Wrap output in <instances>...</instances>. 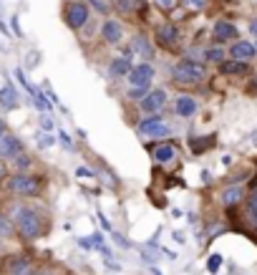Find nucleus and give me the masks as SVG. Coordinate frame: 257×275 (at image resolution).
<instances>
[{"instance_id":"1","label":"nucleus","mask_w":257,"mask_h":275,"mask_svg":"<svg viewBox=\"0 0 257 275\" xmlns=\"http://www.w3.org/2000/svg\"><path fill=\"white\" fill-rule=\"evenodd\" d=\"M10 222L13 227L18 230V235L30 242V240H38L41 232H43V217L36 207L30 205H15L10 209Z\"/></svg>"},{"instance_id":"2","label":"nucleus","mask_w":257,"mask_h":275,"mask_svg":"<svg viewBox=\"0 0 257 275\" xmlns=\"http://www.w3.org/2000/svg\"><path fill=\"white\" fill-rule=\"evenodd\" d=\"M207 78V69L204 64L192 61V58H182L172 66V81L179 86H197Z\"/></svg>"},{"instance_id":"3","label":"nucleus","mask_w":257,"mask_h":275,"mask_svg":"<svg viewBox=\"0 0 257 275\" xmlns=\"http://www.w3.org/2000/svg\"><path fill=\"white\" fill-rule=\"evenodd\" d=\"M43 190V177L28 174V172H15L8 177V192L18 197H38Z\"/></svg>"},{"instance_id":"4","label":"nucleus","mask_w":257,"mask_h":275,"mask_svg":"<svg viewBox=\"0 0 257 275\" xmlns=\"http://www.w3.org/2000/svg\"><path fill=\"white\" fill-rule=\"evenodd\" d=\"M61 15H63L66 25L78 33V30H83L86 23L91 20V8L86 5V0H66Z\"/></svg>"},{"instance_id":"5","label":"nucleus","mask_w":257,"mask_h":275,"mask_svg":"<svg viewBox=\"0 0 257 275\" xmlns=\"http://www.w3.org/2000/svg\"><path fill=\"white\" fill-rule=\"evenodd\" d=\"M179 38H182V33H179V28L174 23H159L154 28V43L159 48H164V51H177Z\"/></svg>"},{"instance_id":"6","label":"nucleus","mask_w":257,"mask_h":275,"mask_svg":"<svg viewBox=\"0 0 257 275\" xmlns=\"http://www.w3.org/2000/svg\"><path fill=\"white\" fill-rule=\"evenodd\" d=\"M167 106V91L164 88H149V94L139 101V109L144 111V114H159L162 109Z\"/></svg>"},{"instance_id":"7","label":"nucleus","mask_w":257,"mask_h":275,"mask_svg":"<svg viewBox=\"0 0 257 275\" xmlns=\"http://www.w3.org/2000/svg\"><path fill=\"white\" fill-rule=\"evenodd\" d=\"M139 134H144V137H169V127L164 124V119L159 116V114H151V116H146L144 121H139Z\"/></svg>"},{"instance_id":"8","label":"nucleus","mask_w":257,"mask_h":275,"mask_svg":"<svg viewBox=\"0 0 257 275\" xmlns=\"http://www.w3.org/2000/svg\"><path fill=\"white\" fill-rule=\"evenodd\" d=\"M101 41L106 46H119L124 41V25L116 18H106L101 23Z\"/></svg>"},{"instance_id":"9","label":"nucleus","mask_w":257,"mask_h":275,"mask_svg":"<svg viewBox=\"0 0 257 275\" xmlns=\"http://www.w3.org/2000/svg\"><path fill=\"white\" fill-rule=\"evenodd\" d=\"M154 76H156V71L151 64H146V61H141V64H136V66H131L128 71V83L131 86H151V81H154Z\"/></svg>"},{"instance_id":"10","label":"nucleus","mask_w":257,"mask_h":275,"mask_svg":"<svg viewBox=\"0 0 257 275\" xmlns=\"http://www.w3.org/2000/svg\"><path fill=\"white\" fill-rule=\"evenodd\" d=\"M20 151H23L20 137H15V134H10V132H5V134L0 137V159H13V157L20 154Z\"/></svg>"},{"instance_id":"11","label":"nucleus","mask_w":257,"mask_h":275,"mask_svg":"<svg viewBox=\"0 0 257 275\" xmlns=\"http://www.w3.org/2000/svg\"><path fill=\"white\" fill-rule=\"evenodd\" d=\"M131 51H134L139 58H144L146 64H151V58H154V46L149 43V38H146L144 33H134V36H131Z\"/></svg>"},{"instance_id":"12","label":"nucleus","mask_w":257,"mask_h":275,"mask_svg":"<svg viewBox=\"0 0 257 275\" xmlns=\"http://www.w3.org/2000/svg\"><path fill=\"white\" fill-rule=\"evenodd\" d=\"M230 53H232V58L235 61H242V64H250L252 58H255L257 48L250 43V41H237V43H232V48H230Z\"/></svg>"},{"instance_id":"13","label":"nucleus","mask_w":257,"mask_h":275,"mask_svg":"<svg viewBox=\"0 0 257 275\" xmlns=\"http://www.w3.org/2000/svg\"><path fill=\"white\" fill-rule=\"evenodd\" d=\"M212 33H214V41L217 43H227V41H235L237 38V28L230 20H217L214 28H212Z\"/></svg>"},{"instance_id":"14","label":"nucleus","mask_w":257,"mask_h":275,"mask_svg":"<svg viewBox=\"0 0 257 275\" xmlns=\"http://www.w3.org/2000/svg\"><path fill=\"white\" fill-rule=\"evenodd\" d=\"M131 71V58L128 56H116L109 64V78H126Z\"/></svg>"},{"instance_id":"15","label":"nucleus","mask_w":257,"mask_h":275,"mask_svg":"<svg viewBox=\"0 0 257 275\" xmlns=\"http://www.w3.org/2000/svg\"><path fill=\"white\" fill-rule=\"evenodd\" d=\"M174 111H177L182 119H189V116H194V114H197V101H194V96H187V94L177 96Z\"/></svg>"},{"instance_id":"16","label":"nucleus","mask_w":257,"mask_h":275,"mask_svg":"<svg viewBox=\"0 0 257 275\" xmlns=\"http://www.w3.org/2000/svg\"><path fill=\"white\" fill-rule=\"evenodd\" d=\"M114 8L121 15H139L146 8V0H114Z\"/></svg>"},{"instance_id":"17","label":"nucleus","mask_w":257,"mask_h":275,"mask_svg":"<svg viewBox=\"0 0 257 275\" xmlns=\"http://www.w3.org/2000/svg\"><path fill=\"white\" fill-rule=\"evenodd\" d=\"M154 159H156L159 164H169V162H174V159H177V146L169 144V141L156 144V149H154Z\"/></svg>"},{"instance_id":"18","label":"nucleus","mask_w":257,"mask_h":275,"mask_svg":"<svg viewBox=\"0 0 257 275\" xmlns=\"http://www.w3.org/2000/svg\"><path fill=\"white\" fill-rule=\"evenodd\" d=\"M0 106H3L5 111H13V109H18V91H15L10 83L0 88Z\"/></svg>"},{"instance_id":"19","label":"nucleus","mask_w":257,"mask_h":275,"mask_svg":"<svg viewBox=\"0 0 257 275\" xmlns=\"http://www.w3.org/2000/svg\"><path fill=\"white\" fill-rule=\"evenodd\" d=\"M33 263L28 258H13L8 265V275H33Z\"/></svg>"},{"instance_id":"20","label":"nucleus","mask_w":257,"mask_h":275,"mask_svg":"<svg viewBox=\"0 0 257 275\" xmlns=\"http://www.w3.org/2000/svg\"><path fill=\"white\" fill-rule=\"evenodd\" d=\"M219 71H222L224 76H245V73L250 71V66L242 64V61L230 58V61H222V64H219Z\"/></svg>"},{"instance_id":"21","label":"nucleus","mask_w":257,"mask_h":275,"mask_svg":"<svg viewBox=\"0 0 257 275\" xmlns=\"http://www.w3.org/2000/svg\"><path fill=\"white\" fill-rule=\"evenodd\" d=\"M219 200H222V205L224 207H235L245 200V190H242V187H227V190L222 192Z\"/></svg>"},{"instance_id":"22","label":"nucleus","mask_w":257,"mask_h":275,"mask_svg":"<svg viewBox=\"0 0 257 275\" xmlns=\"http://www.w3.org/2000/svg\"><path fill=\"white\" fill-rule=\"evenodd\" d=\"M10 162H13V167H15L18 172H25V169H30V162H33V159H30V154L20 151V154H15Z\"/></svg>"},{"instance_id":"23","label":"nucleus","mask_w":257,"mask_h":275,"mask_svg":"<svg viewBox=\"0 0 257 275\" xmlns=\"http://www.w3.org/2000/svg\"><path fill=\"white\" fill-rule=\"evenodd\" d=\"M86 5L93 8V10H99L101 18H111V5H109L106 0H86Z\"/></svg>"},{"instance_id":"24","label":"nucleus","mask_w":257,"mask_h":275,"mask_svg":"<svg viewBox=\"0 0 257 275\" xmlns=\"http://www.w3.org/2000/svg\"><path fill=\"white\" fill-rule=\"evenodd\" d=\"M247 212H250L252 225L257 227V185L252 187V192H250V200H247Z\"/></svg>"},{"instance_id":"25","label":"nucleus","mask_w":257,"mask_h":275,"mask_svg":"<svg viewBox=\"0 0 257 275\" xmlns=\"http://www.w3.org/2000/svg\"><path fill=\"white\" fill-rule=\"evenodd\" d=\"M15 232V227H13V222H10V217H5V215H0V240H5V237H10Z\"/></svg>"},{"instance_id":"26","label":"nucleus","mask_w":257,"mask_h":275,"mask_svg":"<svg viewBox=\"0 0 257 275\" xmlns=\"http://www.w3.org/2000/svg\"><path fill=\"white\" fill-rule=\"evenodd\" d=\"M202 56H204L207 61H212V64H222V61H224V51H222V48H207Z\"/></svg>"},{"instance_id":"27","label":"nucleus","mask_w":257,"mask_h":275,"mask_svg":"<svg viewBox=\"0 0 257 275\" xmlns=\"http://www.w3.org/2000/svg\"><path fill=\"white\" fill-rule=\"evenodd\" d=\"M149 88H151V86H131L126 96L131 99V101H141V99H144V96L149 94Z\"/></svg>"},{"instance_id":"28","label":"nucleus","mask_w":257,"mask_h":275,"mask_svg":"<svg viewBox=\"0 0 257 275\" xmlns=\"http://www.w3.org/2000/svg\"><path fill=\"white\" fill-rule=\"evenodd\" d=\"M202 139H204V141H199V139H192V141H189V144H192V151H194V154H202L207 146H212V137H202Z\"/></svg>"},{"instance_id":"29","label":"nucleus","mask_w":257,"mask_h":275,"mask_svg":"<svg viewBox=\"0 0 257 275\" xmlns=\"http://www.w3.org/2000/svg\"><path fill=\"white\" fill-rule=\"evenodd\" d=\"M219 265H222V255H212V258L207 260V270H209V273H217Z\"/></svg>"},{"instance_id":"30","label":"nucleus","mask_w":257,"mask_h":275,"mask_svg":"<svg viewBox=\"0 0 257 275\" xmlns=\"http://www.w3.org/2000/svg\"><path fill=\"white\" fill-rule=\"evenodd\" d=\"M189 10H202V8H207V0H182Z\"/></svg>"},{"instance_id":"31","label":"nucleus","mask_w":257,"mask_h":275,"mask_svg":"<svg viewBox=\"0 0 257 275\" xmlns=\"http://www.w3.org/2000/svg\"><path fill=\"white\" fill-rule=\"evenodd\" d=\"M88 245H91V248H101V245H104V235H101V232H93V235L88 237Z\"/></svg>"},{"instance_id":"32","label":"nucleus","mask_w":257,"mask_h":275,"mask_svg":"<svg viewBox=\"0 0 257 275\" xmlns=\"http://www.w3.org/2000/svg\"><path fill=\"white\" fill-rule=\"evenodd\" d=\"M154 3H156V8H162V10H167V13H169V10H172L179 0H154Z\"/></svg>"},{"instance_id":"33","label":"nucleus","mask_w":257,"mask_h":275,"mask_svg":"<svg viewBox=\"0 0 257 275\" xmlns=\"http://www.w3.org/2000/svg\"><path fill=\"white\" fill-rule=\"evenodd\" d=\"M10 28H13V33H15L18 38H23V30H20V23H18V13L10 18Z\"/></svg>"},{"instance_id":"34","label":"nucleus","mask_w":257,"mask_h":275,"mask_svg":"<svg viewBox=\"0 0 257 275\" xmlns=\"http://www.w3.org/2000/svg\"><path fill=\"white\" fill-rule=\"evenodd\" d=\"M38 144H41V146H53L56 139L51 137V134H41V137H38Z\"/></svg>"},{"instance_id":"35","label":"nucleus","mask_w":257,"mask_h":275,"mask_svg":"<svg viewBox=\"0 0 257 275\" xmlns=\"http://www.w3.org/2000/svg\"><path fill=\"white\" fill-rule=\"evenodd\" d=\"M41 127H43L46 132H51V129H53V121H51V116H48V114H43V116H41Z\"/></svg>"},{"instance_id":"36","label":"nucleus","mask_w":257,"mask_h":275,"mask_svg":"<svg viewBox=\"0 0 257 275\" xmlns=\"http://www.w3.org/2000/svg\"><path fill=\"white\" fill-rule=\"evenodd\" d=\"M58 139H61V144H63L66 149H73V141H71V137L66 132H58Z\"/></svg>"},{"instance_id":"37","label":"nucleus","mask_w":257,"mask_h":275,"mask_svg":"<svg viewBox=\"0 0 257 275\" xmlns=\"http://www.w3.org/2000/svg\"><path fill=\"white\" fill-rule=\"evenodd\" d=\"M114 240H116V245H121V248H131L128 240L124 237V235H119V232H114Z\"/></svg>"},{"instance_id":"38","label":"nucleus","mask_w":257,"mask_h":275,"mask_svg":"<svg viewBox=\"0 0 257 275\" xmlns=\"http://www.w3.org/2000/svg\"><path fill=\"white\" fill-rule=\"evenodd\" d=\"M76 177H93V172L86 167H76Z\"/></svg>"},{"instance_id":"39","label":"nucleus","mask_w":257,"mask_h":275,"mask_svg":"<svg viewBox=\"0 0 257 275\" xmlns=\"http://www.w3.org/2000/svg\"><path fill=\"white\" fill-rule=\"evenodd\" d=\"M33 275H58V273L51 270V268H41V270H33Z\"/></svg>"},{"instance_id":"40","label":"nucleus","mask_w":257,"mask_h":275,"mask_svg":"<svg viewBox=\"0 0 257 275\" xmlns=\"http://www.w3.org/2000/svg\"><path fill=\"white\" fill-rule=\"evenodd\" d=\"M250 33L257 38V18H255V20H250Z\"/></svg>"},{"instance_id":"41","label":"nucleus","mask_w":257,"mask_h":275,"mask_svg":"<svg viewBox=\"0 0 257 275\" xmlns=\"http://www.w3.org/2000/svg\"><path fill=\"white\" fill-rule=\"evenodd\" d=\"M5 132H8V127H5V121H3V119H0V137H3V134H5Z\"/></svg>"},{"instance_id":"42","label":"nucleus","mask_w":257,"mask_h":275,"mask_svg":"<svg viewBox=\"0 0 257 275\" xmlns=\"http://www.w3.org/2000/svg\"><path fill=\"white\" fill-rule=\"evenodd\" d=\"M0 179H5V167L0 164Z\"/></svg>"},{"instance_id":"43","label":"nucleus","mask_w":257,"mask_h":275,"mask_svg":"<svg viewBox=\"0 0 257 275\" xmlns=\"http://www.w3.org/2000/svg\"><path fill=\"white\" fill-rule=\"evenodd\" d=\"M151 273H154V275H162V273H159V270H156V268H151Z\"/></svg>"},{"instance_id":"44","label":"nucleus","mask_w":257,"mask_h":275,"mask_svg":"<svg viewBox=\"0 0 257 275\" xmlns=\"http://www.w3.org/2000/svg\"><path fill=\"white\" fill-rule=\"evenodd\" d=\"M0 245H3V242H0Z\"/></svg>"}]
</instances>
